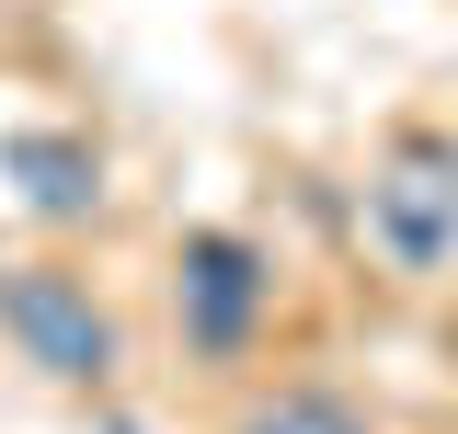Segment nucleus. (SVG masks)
Here are the masks:
<instances>
[{
	"instance_id": "f257e3e1",
	"label": "nucleus",
	"mask_w": 458,
	"mask_h": 434,
	"mask_svg": "<svg viewBox=\"0 0 458 434\" xmlns=\"http://www.w3.org/2000/svg\"><path fill=\"white\" fill-rule=\"evenodd\" d=\"M0 331L23 343V366H47L69 388L114 378V321L92 309L81 274H0Z\"/></svg>"
},
{
	"instance_id": "f03ea898",
	"label": "nucleus",
	"mask_w": 458,
	"mask_h": 434,
	"mask_svg": "<svg viewBox=\"0 0 458 434\" xmlns=\"http://www.w3.org/2000/svg\"><path fill=\"white\" fill-rule=\"evenodd\" d=\"M367 240L390 252L401 274H436L458 252V149H401L378 183H367Z\"/></svg>"
},
{
	"instance_id": "7ed1b4c3",
	"label": "nucleus",
	"mask_w": 458,
	"mask_h": 434,
	"mask_svg": "<svg viewBox=\"0 0 458 434\" xmlns=\"http://www.w3.org/2000/svg\"><path fill=\"white\" fill-rule=\"evenodd\" d=\"M252 321H264V252L229 240V229H195V240H183V331H195L207 355H241Z\"/></svg>"
},
{
	"instance_id": "20e7f679",
	"label": "nucleus",
	"mask_w": 458,
	"mask_h": 434,
	"mask_svg": "<svg viewBox=\"0 0 458 434\" xmlns=\"http://www.w3.org/2000/svg\"><path fill=\"white\" fill-rule=\"evenodd\" d=\"M0 171L23 183V206H35V217H92V195H104L92 138H57V126H35V138H0Z\"/></svg>"
},
{
	"instance_id": "39448f33",
	"label": "nucleus",
	"mask_w": 458,
	"mask_h": 434,
	"mask_svg": "<svg viewBox=\"0 0 458 434\" xmlns=\"http://www.w3.org/2000/svg\"><path fill=\"white\" fill-rule=\"evenodd\" d=\"M241 434H367V412L333 400V388H286V400H264Z\"/></svg>"
},
{
	"instance_id": "423d86ee",
	"label": "nucleus",
	"mask_w": 458,
	"mask_h": 434,
	"mask_svg": "<svg viewBox=\"0 0 458 434\" xmlns=\"http://www.w3.org/2000/svg\"><path fill=\"white\" fill-rule=\"evenodd\" d=\"M104 434H138V423H104Z\"/></svg>"
}]
</instances>
